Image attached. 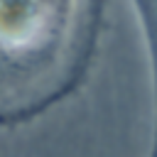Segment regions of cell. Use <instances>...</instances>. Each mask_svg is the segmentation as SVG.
Returning <instances> with one entry per match:
<instances>
[{"label": "cell", "instance_id": "cell-1", "mask_svg": "<svg viewBox=\"0 0 157 157\" xmlns=\"http://www.w3.org/2000/svg\"><path fill=\"white\" fill-rule=\"evenodd\" d=\"M76 0H2V93L20 78H37V66L49 59H83L69 42L76 34Z\"/></svg>", "mask_w": 157, "mask_h": 157}, {"label": "cell", "instance_id": "cell-2", "mask_svg": "<svg viewBox=\"0 0 157 157\" xmlns=\"http://www.w3.org/2000/svg\"><path fill=\"white\" fill-rule=\"evenodd\" d=\"M140 29L145 37L147 66H150V83H152V132H150V150L147 157H157V0H130Z\"/></svg>", "mask_w": 157, "mask_h": 157}]
</instances>
